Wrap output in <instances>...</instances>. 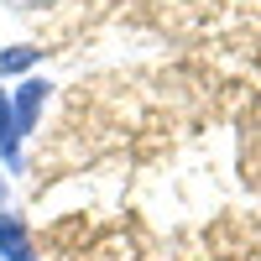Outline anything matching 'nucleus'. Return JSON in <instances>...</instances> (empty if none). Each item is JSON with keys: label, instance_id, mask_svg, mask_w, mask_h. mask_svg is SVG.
I'll list each match as a JSON object with an SVG mask.
<instances>
[{"label": "nucleus", "instance_id": "nucleus-1", "mask_svg": "<svg viewBox=\"0 0 261 261\" xmlns=\"http://www.w3.org/2000/svg\"><path fill=\"white\" fill-rule=\"evenodd\" d=\"M47 99H53V84L42 79V73H32V79H21L16 89H11V110H16V130H21V141L37 130V120H42V110H47Z\"/></svg>", "mask_w": 261, "mask_h": 261}, {"label": "nucleus", "instance_id": "nucleus-3", "mask_svg": "<svg viewBox=\"0 0 261 261\" xmlns=\"http://www.w3.org/2000/svg\"><path fill=\"white\" fill-rule=\"evenodd\" d=\"M21 130H16V110H11V94L0 84V167L6 172H21Z\"/></svg>", "mask_w": 261, "mask_h": 261}, {"label": "nucleus", "instance_id": "nucleus-5", "mask_svg": "<svg viewBox=\"0 0 261 261\" xmlns=\"http://www.w3.org/2000/svg\"><path fill=\"white\" fill-rule=\"evenodd\" d=\"M11 11H47V6H58V0H6Z\"/></svg>", "mask_w": 261, "mask_h": 261}, {"label": "nucleus", "instance_id": "nucleus-6", "mask_svg": "<svg viewBox=\"0 0 261 261\" xmlns=\"http://www.w3.org/2000/svg\"><path fill=\"white\" fill-rule=\"evenodd\" d=\"M0 209H6V178H0Z\"/></svg>", "mask_w": 261, "mask_h": 261}, {"label": "nucleus", "instance_id": "nucleus-4", "mask_svg": "<svg viewBox=\"0 0 261 261\" xmlns=\"http://www.w3.org/2000/svg\"><path fill=\"white\" fill-rule=\"evenodd\" d=\"M37 63H42V47H37V42H11V47H0V79H11V73H27V79H32Z\"/></svg>", "mask_w": 261, "mask_h": 261}, {"label": "nucleus", "instance_id": "nucleus-2", "mask_svg": "<svg viewBox=\"0 0 261 261\" xmlns=\"http://www.w3.org/2000/svg\"><path fill=\"white\" fill-rule=\"evenodd\" d=\"M0 261H37V241L32 225L16 209H0Z\"/></svg>", "mask_w": 261, "mask_h": 261}]
</instances>
